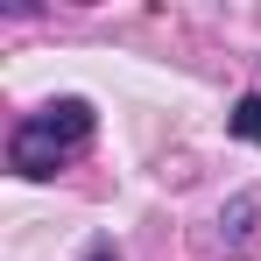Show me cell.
Instances as JSON below:
<instances>
[{"instance_id": "6da1fadb", "label": "cell", "mask_w": 261, "mask_h": 261, "mask_svg": "<svg viewBox=\"0 0 261 261\" xmlns=\"http://www.w3.org/2000/svg\"><path fill=\"white\" fill-rule=\"evenodd\" d=\"M85 134H92V106H85V99H57V106H43L36 120L14 127L7 155H14L21 176H57V163H64Z\"/></svg>"}, {"instance_id": "7a4b0ae2", "label": "cell", "mask_w": 261, "mask_h": 261, "mask_svg": "<svg viewBox=\"0 0 261 261\" xmlns=\"http://www.w3.org/2000/svg\"><path fill=\"white\" fill-rule=\"evenodd\" d=\"M233 134H240L247 148H261V92H247V99L233 106Z\"/></svg>"}]
</instances>
